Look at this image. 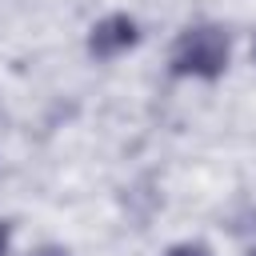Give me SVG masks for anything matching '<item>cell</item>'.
<instances>
[{"label":"cell","instance_id":"1","mask_svg":"<svg viewBox=\"0 0 256 256\" xmlns=\"http://www.w3.org/2000/svg\"><path fill=\"white\" fill-rule=\"evenodd\" d=\"M228 68V36L216 24H196L180 32L172 48V72L176 76H196V80H216Z\"/></svg>","mask_w":256,"mask_h":256},{"label":"cell","instance_id":"2","mask_svg":"<svg viewBox=\"0 0 256 256\" xmlns=\"http://www.w3.org/2000/svg\"><path fill=\"white\" fill-rule=\"evenodd\" d=\"M136 40H140L136 20L124 16V12H116V16H104L100 24H92V32H88V52H92L96 60H116V56L128 52Z\"/></svg>","mask_w":256,"mask_h":256},{"label":"cell","instance_id":"3","mask_svg":"<svg viewBox=\"0 0 256 256\" xmlns=\"http://www.w3.org/2000/svg\"><path fill=\"white\" fill-rule=\"evenodd\" d=\"M164 256H212L204 244H192V240H184V244H172Z\"/></svg>","mask_w":256,"mask_h":256},{"label":"cell","instance_id":"4","mask_svg":"<svg viewBox=\"0 0 256 256\" xmlns=\"http://www.w3.org/2000/svg\"><path fill=\"white\" fill-rule=\"evenodd\" d=\"M32 256H68V248H60V244H44V248H36Z\"/></svg>","mask_w":256,"mask_h":256},{"label":"cell","instance_id":"5","mask_svg":"<svg viewBox=\"0 0 256 256\" xmlns=\"http://www.w3.org/2000/svg\"><path fill=\"white\" fill-rule=\"evenodd\" d=\"M8 240H12V232H8V224H0V256H8Z\"/></svg>","mask_w":256,"mask_h":256},{"label":"cell","instance_id":"6","mask_svg":"<svg viewBox=\"0 0 256 256\" xmlns=\"http://www.w3.org/2000/svg\"><path fill=\"white\" fill-rule=\"evenodd\" d=\"M248 256H256V248H252V252H248Z\"/></svg>","mask_w":256,"mask_h":256}]
</instances>
